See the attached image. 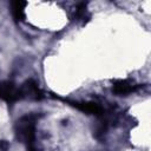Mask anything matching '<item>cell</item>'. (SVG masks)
<instances>
[{"instance_id":"obj_1","label":"cell","mask_w":151,"mask_h":151,"mask_svg":"<svg viewBox=\"0 0 151 151\" xmlns=\"http://www.w3.org/2000/svg\"><path fill=\"white\" fill-rule=\"evenodd\" d=\"M35 124L37 117L34 114H26L15 124V136L26 145L27 151H38L35 147Z\"/></svg>"},{"instance_id":"obj_2","label":"cell","mask_w":151,"mask_h":151,"mask_svg":"<svg viewBox=\"0 0 151 151\" xmlns=\"http://www.w3.org/2000/svg\"><path fill=\"white\" fill-rule=\"evenodd\" d=\"M0 99L6 103H14L21 99L20 90L17 88L12 81H1L0 83Z\"/></svg>"},{"instance_id":"obj_3","label":"cell","mask_w":151,"mask_h":151,"mask_svg":"<svg viewBox=\"0 0 151 151\" xmlns=\"http://www.w3.org/2000/svg\"><path fill=\"white\" fill-rule=\"evenodd\" d=\"M19 90H20L21 99L22 98H28V99H32V100H40L44 97L42 91L39 88L38 84L33 79L26 80Z\"/></svg>"},{"instance_id":"obj_4","label":"cell","mask_w":151,"mask_h":151,"mask_svg":"<svg viewBox=\"0 0 151 151\" xmlns=\"http://www.w3.org/2000/svg\"><path fill=\"white\" fill-rule=\"evenodd\" d=\"M72 105L86 114H94V116H99V117L104 114L103 107L94 101H81V103L76 101V103H72Z\"/></svg>"},{"instance_id":"obj_5","label":"cell","mask_w":151,"mask_h":151,"mask_svg":"<svg viewBox=\"0 0 151 151\" xmlns=\"http://www.w3.org/2000/svg\"><path fill=\"white\" fill-rule=\"evenodd\" d=\"M137 88H138L137 85H133L132 81L126 80V79L117 80L113 83V86H112V91L117 96H127V94L134 92Z\"/></svg>"},{"instance_id":"obj_6","label":"cell","mask_w":151,"mask_h":151,"mask_svg":"<svg viewBox=\"0 0 151 151\" xmlns=\"http://www.w3.org/2000/svg\"><path fill=\"white\" fill-rule=\"evenodd\" d=\"M25 6H26V2L20 0H15L11 2V13L13 19L17 22H20L25 19Z\"/></svg>"},{"instance_id":"obj_7","label":"cell","mask_w":151,"mask_h":151,"mask_svg":"<svg viewBox=\"0 0 151 151\" xmlns=\"http://www.w3.org/2000/svg\"><path fill=\"white\" fill-rule=\"evenodd\" d=\"M8 143L6 140H0V151H7L8 150Z\"/></svg>"}]
</instances>
